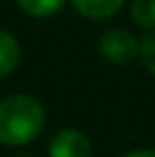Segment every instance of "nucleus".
Listing matches in <instances>:
<instances>
[{"mask_svg": "<svg viewBox=\"0 0 155 157\" xmlns=\"http://www.w3.org/2000/svg\"><path fill=\"white\" fill-rule=\"evenodd\" d=\"M46 125V109L39 98L28 94H14L0 100V144L28 146Z\"/></svg>", "mask_w": 155, "mask_h": 157, "instance_id": "nucleus-1", "label": "nucleus"}, {"mask_svg": "<svg viewBox=\"0 0 155 157\" xmlns=\"http://www.w3.org/2000/svg\"><path fill=\"white\" fill-rule=\"evenodd\" d=\"M98 52L110 64H130L139 57V39L126 28H112L98 39Z\"/></svg>", "mask_w": 155, "mask_h": 157, "instance_id": "nucleus-2", "label": "nucleus"}, {"mask_svg": "<svg viewBox=\"0 0 155 157\" xmlns=\"http://www.w3.org/2000/svg\"><path fill=\"white\" fill-rule=\"evenodd\" d=\"M48 157H91V141L82 130L64 128L50 139Z\"/></svg>", "mask_w": 155, "mask_h": 157, "instance_id": "nucleus-3", "label": "nucleus"}, {"mask_svg": "<svg viewBox=\"0 0 155 157\" xmlns=\"http://www.w3.org/2000/svg\"><path fill=\"white\" fill-rule=\"evenodd\" d=\"M73 9L89 21H107L123 9L126 0H71Z\"/></svg>", "mask_w": 155, "mask_h": 157, "instance_id": "nucleus-4", "label": "nucleus"}, {"mask_svg": "<svg viewBox=\"0 0 155 157\" xmlns=\"http://www.w3.org/2000/svg\"><path fill=\"white\" fill-rule=\"evenodd\" d=\"M21 62V43L7 30H0V80L14 73Z\"/></svg>", "mask_w": 155, "mask_h": 157, "instance_id": "nucleus-5", "label": "nucleus"}, {"mask_svg": "<svg viewBox=\"0 0 155 157\" xmlns=\"http://www.w3.org/2000/svg\"><path fill=\"white\" fill-rule=\"evenodd\" d=\"M16 5L32 18H50L64 9L66 0H16Z\"/></svg>", "mask_w": 155, "mask_h": 157, "instance_id": "nucleus-6", "label": "nucleus"}, {"mask_svg": "<svg viewBox=\"0 0 155 157\" xmlns=\"http://www.w3.org/2000/svg\"><path fill=\"white\" fill-rule=\"evenodd\" d=\"M130 18L141 30H155V0H132Z\"/></svg>", "mask_w": 155, "mask_h": 157, "instance_id": "nucleus-7", "label": "nucleus"}, {"mask_svg": "<svg viewBox=\"0 0 155 157\" xmlns=\"http://www.w3.org/2000/svg\"><path fill=\"white\" fill-rule=\"evenodd\" d=\"M139 59L148 73L155 78V30H146L139 39Z\"/></svg>", "mask_w": 155, "mask_h": 157, "instance_id": "nucleus-8", "label": "nucleus"}, {"mask_svg": "<svg viewBox=\"0 0 155 157\" xmlns=\"http://www.w3.org/2000/svg\"><path fill=\"white\" fill-rule=\"evenodd\" d=\"M121 157H155V148H137V150H128Z\"/></svg>", "mask_w": 155, "mask_h": 157, "instance_id": "nucleus-9", "label": "nucleus"}]
</instances>
